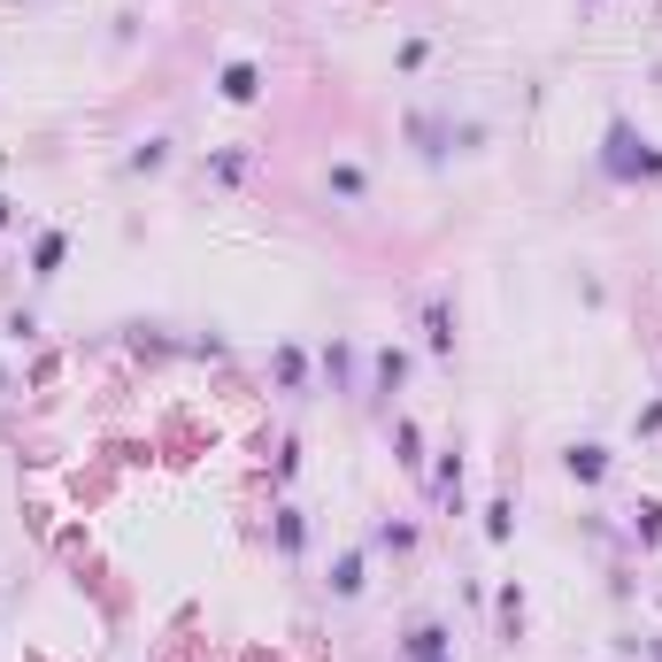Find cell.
Instances as JSON below:
<instances>
[{
  "instance_id": "cell-15",
  "label": "cell",
  "mask_w": 662,
  "mask_h": 662,
  "mask_svg": "<svg viewBox=\"0 0 662 662\" xmlns=\"http://www.w3.org/2000/svg\"><path fill=\"white\" fill-rule=\"evenodd\" d=\"M270 362H278V377H286V393H301V385H309V354H301V346H278Z\"/></svg>"
},
{
  "instance_id": "cell-19",
  "label": "cell",
  "mask_w": 662,
  "mask_h": 662,
  "mask_svg": "<svg viewBox=\"0 0 662 662\" xmlns=\"http://www.w3.org/2000/svg\"><path fill=\"white\" fill-rule=\"evenodd\" d=\"M632 531H640V539H662V500H648V508H632Z\"/></svg>"
},
{
  "instance_id": "cell-13",
  "label": "cell",
  "mask_w": 662,
  "mask_h": 662,
  "mask_svg": "<svg viewBox=\"0 0 662 662\" xmlns=\"http://www.w3.org/2000/svg\"><path fill=\"white\" fill-rule=\"evenodd\" d=\"M370 547H385V555H408V547H416V524H401V516H385V524L370 531Z\"/></svg>"
},
{
  "instance_id": "cell-1",
  "label": "cell",
  "mask_w": 662,
  "mask_h": 662,
  "mask_svg": "<svg viewBox=\"0 0 662 662\" xmlns=\"http://www.w3.org/2000/svg\"><path fill=\"white\" fill-rule=\"evenodd\" d=\"M601 177L609 185H655L662 177V147H648L632 132V116H609V132H601Z\"/></svg>"
},
{
  "instance_id": "cell-6",
  "label": "cell",
  "mask_w": 662,
  "mask_h": 662,
  "mask_svg": "<svg viewBox=\"0 0 662 662\" xmlns=\"http://www.w3.org/2000/svg\"><path fill=\"white\" fill-rule=\"evenodd\" d=\"M408 139H416L424 163H447V147H455V132H447L439 116H408Z\"/></svg>"
},
{
  "instance_id": "cell-7",
  "label": "cell",
  "mask_w": 662,
  "mask_h": 662,
  "mask_svg": "<svg viewBox=\"0 0 662 662\" xmlns=\"http://www.w3.org/2000/svg\"><path fill=\"white\" fill-rule=\"evenodd\" d=\"M270 539H278V555H301V547H309V516L286 500V508L270 516Z\"/></svg>"
},
{
  "instance_id": "cell-5",
  "label": "cell",
  "mask_w": 662,
  "mask_h": 662,
  "mask_svg": "<svg viewBox=\"0 0 662 662\" xmlns=\"http://www.w3.org/2000/svg\"><path fill=\"white\" fill-rule=\"evenodd\" d=\"M424 346L432 354H455V309H447V293L424 301Z\"/></svg>"
},
{
  "instance_id": "cell-10",
  "label": "cell",
  "mask_w": 662,
  "mask_h": 662,
  "mask_svg": "<svg viewBox=\"0 0 662 662\" xmlns=\"http://www.w3.org/2000/svg\"><path fill=\"white\" fill-rule=\"evenodd\" d=\"M331 593H339V601H354V593H362V547H346V555L331 562Z\"/></svg>"
},
{
  "instance_id": "cell-11",
  "label": "cell",
  "mask_w": 662,
  "mask_h": 662,
  "mask_svg": "<svg viewBox=\"0 0 662 662\" xmlns=\"http://www.w3.org/2000/svg\"><path fill=\"white\" fill-rule=\"evenodd\" d=\"M432 494H439V508H455V516H463V455H447V463H439Z\"/></svg>"
},
{
  "instance_id": "cell-4",
  "label": "cell",
  "mask_w": 662,
  "mask_h": 662,
  "mask_svg": "<svg viewBox=\"0 0 662 662\" xmlns=\"http://www.w3.org/2000/svg\"><path fill=\"white\" fill-rule=\"evenodd\" d=\"M562 470H570L578 486H601V478H609V447H601V439H578V447L562 455Z\"/></svg>"
},
{
  "instance_id": "cell-9",
  "label": "cell",
  "mask_w": 662,
  "mask_h": 662,
  "mask_svg": "<svg viewBox=\"0 0 662 662\" xmlns=\"http://www.w3.org/2000/svg\"><path fill=\"white\" fill-rule=\"evenodd\" d=\"M62 255H70V231H39V247H31V278H54Z\"/></svg>"
},
{
  "instance_id": "cell-12",
  "label": "cell",
  "mask_w": 662,
  "mask_h": 662,
  "mask_svg": "<svg viewBox=\"0 0 662 662\" xmlns=\"http://www.w3.org/2000/svg\"><path fill=\"white\" fill-rule=\"evenodd\" d=\"M324 377L339 385V393H354V346H346V339H331V346H324Z\"/></svg>"
},
{
  "instance_id": "cell-14",
  "label": "cell",
  "mask_w": 662,
  "mask_h": 662,
  "mask_svg": "<svg viewBox=\"0 0 662 662\" xmlns=\"http://www.w3.org/2000/svg\"><path fill=\"white\" fill-rule=\"evenodd\" d=\"M508 531H516V500L494 494V500H486V539H494V547H508Z\"/></svg>"
},
{
  "instance_id": "cell-18",
  "label": "cell",
  "mask_w": 662,
  "mask_h": 662,
  "mask_svg": "<svg viewBox=\"0 0 662 662\" xmlns=\"http://www.w3.org/2000/svg\"><path fill=\"white\" fill-rule=\"evenodd\" d=\"M0 339H15V346H31V339H39V317H31V309H15V317L0 324Z\"/></svg>"
},
{
  "instance_id": "cell-17",
  "label": "cell",
  "mask_w": 662,
  "mask_h": 662,
  "mask_svg": "<svg viewBox=\"0 0 662 662\" xmlns=\"http://www.w3.org/2000/svg\"><path fill=\"white\" fill-rule=\"evenodd\" d=\"M500 632H508V640L524 632V593H516V586H500Z\"/></svg>"
},
{
  "instance_id": "cell-3",
  "label": "cell",
  "mask_w": 662,
  "mask_h": 662,
  "mask_svg": "<svg viewBox=\"0 0 662 662\" xmlns=\"http://www.w3.org/2000/svg\"><path fill=\"white\" fill-rule=\"evenodd\" d=\"M401 385H408V354H401V346H377V362H370V393L393 401Z\"/></svg>"
},
{
  "instance_id": "cell-16",
  "label": "cell",
  "mask_w": 662,
  "mask_h": 662,
  "mask_svg": "<svg viewBox=\"0 0 662 662\" xmlns=\"http://www.w3.org/2000/svg\"><path fill=\"white\" fill-rule=\"evenodd\" d=\"M331 193H339V200H362V193H370L362 163H331Z\"/></svg>"
},
{
  "instance_id": "cell-8",
  "label": "cell",
  "mask_w": 662,
  "mask_h": 662,
  "mask_svg": "<svg viewBox=\"0 0 662 662\" xmlns=\"http://www.w3.org/2000/svg\"><path fill=\"white\" fill-rule=\"evenodd\" d=\"M393 455H401V470H408V478H424V432H416L408 416H393Z\"/></svg>"
},
{
  "instance_id": "cell-20",
  "label": "cell",
  "mask_w": 662,
  "mask_h": 662,
  "mask_svg": "<svg viewBox=\"0 0 662 662\" xmlns=\"http://www.w3.org/2000/svg\"><path fill=\"white\" fill-rule=\"evenodd\" d=\"M169 163V139H147V147H132V169H163Z\"/></svg>"
},
{
  "instance_id": "cell-22",
  "label": "cell",
  "mask_w": 662,
  "mask_h": 662,
  "mask_svg": "<svg viewBox=\"0 0 662 662\" xmlns=\"http://www.w3.org/2000/svg\"><path fill=\"white\" fill-rule=\"evenodd\" d=\"M655 662H662V640H655Z\"/></svg>"
},
{
  "instance_id": "cell-21",
  "label": "cell",
  "mask_w": 662,
  "mask_h": 662,
  "mask_svg": "<svg viewBox=\"0 0 662 662\" xmlns=\"http://www.w3.org/2000/svg\"><path fill=\"white\" fill-rule=\"evenodd\" d=\"M0 224H8V193H0Z\"/></svg>"
},
{
  "instance_id": "cell-2",
  "label": "cell",
  "mask_w": 662,
  "mask_h": 662,
  "mask_svg": "<svg viewBox=\"0 0 662 662\" xmlns=\"http://www.w3.org/2000/svg\"><path fill=\"white\" fill-rule=\"evenodd\" d=\"M216 93H224V101H239V108H247V101H262V62H247V54H239V62H224V70H216Z\"/></svg>"
}]
</instances>
